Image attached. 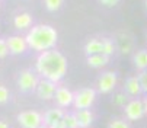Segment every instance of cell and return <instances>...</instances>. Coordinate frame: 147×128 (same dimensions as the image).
<instances>
[{"label": "cell", "instance_id": "603a6c76", "mask_svg": "<svg viewBox=\"0 0 147 128\" xmlns=\"http://www.w3.org/2000/svg\"><path fill=\"white\" fill-rule=\"evenodd\" d=\"M9 99H10V93H9L7 88H6V86H2V84H0V105L7 103V102H9Z\"/></svg>", "mask_w": 147, "mask_h": 128}, {"label": "cell", "instance_id": "9c48e42d", "mask_svg": "<svg viewBox=\"0 0 147 128\" xmlns=\"http://www.w3.org/2000/svg\"><path fill=\"white\" fill-rule=\"evenodd\" d=\"M54 102L58 108L66 109L69 106H73L74 102V92H71L69 88L66 86H58L55 90V96H54Z\"/></svg>", "mask_w": 147, "mask_h": 128}, {"label": "cell", "instance_id": "4dcf8cb0", "mask_svg": "<svg viewBox=\"0 0 147 128\" xmlns=\"http://www.w3.org/2000/svg\"><path fill=\"white\" fill-rule=\"evenodd\" d=\"M41 128H50V127H47V125H42V127H41Z\"/></svg>", "mask_w": 147, "mask_h": 128}, {"label": "cell", "instance_id": "2e32d148", "mask_svg": "<svg viewBox=\"0 0 147 128\" xmlns=\"http://www.w3.org/2000/svg\"><path fill=\"white\" fill-rule=\"evenodd\" d=\"M102 53V38H92L85 44V54L93 55Z\"/></svg>", "mask_w": 147, "mask_h": 128}, {"label": "cell", "instance_id": "ac0fdd59", "mask_svg": "<svg viewBox=\"0 0 147 128\" xmlns=\"http://www.w3.org/2000/svg\"><path fill=\"white\" fill-rule=\"evenodd\" d=\"M115 44H117V47L121 50L122 54H128V53L131 51V47H133L131 38H130V35H127V34H121V35L118 36V39H117Z\"/></svg>", "mask_w": 147, "mask_h": 128}, {"label": "cell", "instance_id": "d4e9b609", "mask_svg": "<svg viewBox=\"0 0 147 128\" xmlns=\"http://www.w3.org/2000/svg\"><path fill=\"white\" fill-rule=\"evenodd\" d=\"M127 102H128V98H127V95H125V93H117L114 96V103L118 105V106H125V105H127Z\"/></svg>", "mask_w": 147, "mask_h": 128}, {"label": "cell", "instance_id": "277c9868", "mask_svg": "<svg viewBox=\"0 0 147 128\" xmlns=\"http://www.w3.org/2000/svg\"><path fill=\"white\" fill-rule=\"evenodd\" d=\"M96 100V90L92 88H83L77 92H74V109H90L92 105Z\"/></svg>", "mask_w": 147, "mask_h": 128}, {"label": "cell", "instance_id": "d6986e66", "mask_svg": "<svg viewBox=\"0 0 147 128\" xmlns=\"http://www.w3.org/2000/svg\"><path fill=\"white\" fill-rule=\"evenodd\" d=\"M117 50V44L111 38H102V54L105 55H112Z\"/></svg>", "mask_w": 147, "mask_h": 128}, {"label": "cell", "instance_id": "7c38bea8", "mask_svg": "<svg viewBox=\"0 0 147 128\" xmlns=\"http://www.w3.org/2000/svg\"><path fill=\"white\" fill-rule=\"evenodd\" d=\"M124 90L127 95L133 96V98H137L138 95L143 93V89H141V84H140V80L137 76H131L125 80L124 83Z\"/></svg>", "mask_w": 147, "mask_h": 128}, {"label": "cell", "instance_id": "5b68a950", "mask_svg": "<svg viewBox=\"0 0 147 128\" xmlns=\"http://www.w3.org/2000/svg\"><path fill=\"white\" fill-rule=\"evenodd\" d=\"M18 124L22 128H41L44 125L42 114L34 109H26L18 114Z\"/></svg>", "mask_w": 147, "mask_h": 128}, {"label": "cell", "instance_id": "e0dca14e", "mask_svg": "<svg viewBox=\"0 0 147 128\" xmlns=\"http://www.w3.org/2000/svg\"><path fill=\"white\" fill-rule=\"evenodd\" d=\"M133 64L140 71L147 70V50H138L133 57Z\"/></svg>", "mask_w": 147, "mask_h": 128}, {"label": "cell", "instance_id": "ba28073f", "mask_svg": "<svg viewBox=\"0 0 147 128\" xmlns=\"http://www.w3.org/2000/svg\"><path fill=\"white\" fill-rule=\"evenodd\" d=\"M57 83L55 82H51L48 79H42L41 77L39 79V83H38V86H36V96L39 99H42V100H51L54 99L55 96V90H57Z\"/></svg>", "mask_w": 147, "mask_h": 128}, {"label": "cell", "instance_id": "cb8c5ba5", "mask_svg": "<svg viewBox=\"0 0 147 128\" xmlns=\"http://www.w3.org/2000/svg\"><path fill=\"white\" fill-rule=\"evenodd\" d=\"M137 77H138V80H140V84H141L143 93H147V70L138 71Z\"/></svg>", "mask_w": 147, "mask_h": 128}, {"label": "cell", "instance_id": "30bf717a", "mask_svg": "<svg viewBox=\"0 0 147 128\" xmlns=\"http://www.w3.org/2000/svg\"><path fill=\"white\" fill-rule=\"evenodd\" d=\"M7 42V47H9V53L13 55H19V54H24L29 47H28V42L25 39V36H19V35H12L6 39Z\"/></svg>", "mask_w": 147, "mask_h": 128}, {"label": "cell", "instance_id": "3957f363", "mask_svg": "<svg viewBox=\"0 0 147 128\" xmlns=\"http://www.w3.org/2000/svg\"><path fill=\"white\" fill-rule=\"evenodd\" d=\"M39 74L36 71H32L31 69H25L22 70L18 77H16V84H18V89L22 92V93H31V92H35L36 90V86L39 83V79L38 77Z\"/></svg>", "mask_w": 147, "mask_h": 128}, {"label": "cell", "instance_id": "4316f807", "mask_svg": "<svg viewBox=\"0 0 147 128\" xmlns=\"http://www.w3.org/2000/svg\"><path fill=\"white\" fill-rule=\"evenodd\" d=\"M99 3L103 5V6H107V7H114L119 3V0H99Z\"/></svg>", "mask_w": 147, "mask_h": 128}, {"label": "cell", "instance_id": "484cf974", "mask_svg": "<svg viewBox=\"0 0 147 128\" xmlns=\"http://www.w3.org/2000/svg\"><path fill=\"white\" fill-rule=\"evenodd\" d=\"M9 54V47H7V42L6 39L0 38V58H5Z\"/></svg>", "mask_w": 147, "mask_h": 128}, {"label": "cell", "instance_id": "f1b7e54d", "mask_svg": "<svg viewBox=\"0 0 147 128\" xmlns=\"http://www.w3.org/2000/svg\"><path fill=\"white\" fill-rule=\"evenodd\" d=\"M0 128H9L7 122H6V121H2V119H0Z\"/></svg>", "mask_w": 147, "mask_h": 128}, {"label": "cell", "instance_id": "7402d4cb", "mask_svg": "<svg viewBox=\"0 0 147 128\" xmlns=\"http://www.w3.org/2000/svg\"><path fill=\"white\" fill-rule=\"evenodd\" d=\"M108 128H130V124L128 121H125L122 118H114L109 121Z\"/></svg>", "mask_w": 147, "mask_h": 128}, {"label": "cell", "instance_id": "83f0119b", "mask_svg": "<svg viewBox=\"0 0 147 128\" xmlns=\"http://www.w3.org/2000/svg\"><path fill=\"white\" fill-rule=\"evenodd\" d=\"M50 128H66V125H64V122H63V119H61V121H58L57 124H54V125L50 127Z\"/></svg>", "mask_w": 147, "mask_h": 128}, {"label": "cell", "instance_id": "f546056e", "mask_svg": "<svg viewBox=\"0 0 147 128\" xmlns=\"http://www.w3.org/2000/svg\"><path fill=\"white\" fill-rule=\"evenodd\" d=\"M143 102H144V108H146V115H147V93H146V96H144Z\"/></svg>", "mask_w": 147, "mask_h": 128}, {"label": "cell", "instance_id": "44dd1931", "mask_svg": "<svg viewBox=\"0 0 147 128\" xmlns=\"http://www.w3.org/2000/svg\"><path fill=\"white\" fill-rule=\"evenodd\" d=\"M63 2H64V0H44V5H45L48 12H57V10L61 9Z\"/></svg>", "mask_w": 147, "mask_h": 128}, {"label": "cell", "instance_id": "ffe728a7", "mask_svg": "<svg viewBox=\"0 0 147 128\" xmlns=\"http://www.w3.org/2000/svg\"><path fill=\"white\" fill-rule=\"evenodd\" d=\"M63 122H64L66 128H79L77 118H76L74 112H66L64 117H63Z\"/></svg>", "mask_w": 147, "mask_h": 128}, {"label": "cell", "instance_id": "7a4b0ae2", "mask_svg": "<svg viewBox=\"0 0 147 128\" xmlns=\"http://www.w3.org/2000/svg\"><path fill=\"white\" fill-rule=\"evenodd\" d=\"M25 39L29 48H32L36 53H44L55 47L58 41V34L54 26L47 24H39V25H34L26 32Z\"/></svg>", "mask_w": 147, "mask_h": 128}, {"label": "cell", "instance_id": "8fae6325", "mask_svg": "<svg viewBox=\"0 0 147 128\" xmlns=\"http://www.w3.org/2000/svg\"><path fill=\"white\" fill-rule=\"evenodd\" d=\"M66 111L58 108V106H55V108H51L48 111H45L42 114V121H44V125L47 127H53L54 124H57L58 121L63 119V117H64Z\"/></svg>", "mask_w": 147, "mask_h": 128}, {"label": "cell", "instance_id": "5bb4252c", "mask_svg": "<svg viewBox=\"0 0 147 128\" xmlns=\"http://www.w3.org/2000/svg\"><path fill=\"white\" fill-rule=\"evenodd\" d=\"M74 114L77 118L79 128H90V125L93 124V119H95V115L90 109H79Z\"/></svg>", "mask_w": 147, "mask_h": 128}, {"label": "cell", "instance_id": "52a82bcc", "mask_svg": "<svg viewBox=\"0 0 147 128\" xmlns=\"http://www.w3.org/2000/svg\"><path fill=\"white\" fill-rule=\"evenodd\" d=\"M118 82V76L115 71H103L99 77H98V92L99 93H111Z\"/></svg>", "mask_w": 147, "mask_h": 128}, {"label": "cell", "instance_id": "1f68e13d", "mask_svg": "<svg viewBox=\"0 0 147 128\" xmlns=\"http://www.w3.org/2000/svg\"><path fill=\"white\" fill-rule=\"evenodd\" d=\"M146 7H147V0H146Z\"/></svg>", "mask_w": 147, "mask_h": 128}, {"label": "cell", "instance_id": "8992f818", "mask_svg": "<svg viewBox=\"0 0 147 128\" xmlns=\"http://www.w3.org/2000/svg\"><path fill=\"white\" fill-rule=\"evenodd\" d=\"M124 114L125 118L128 121H138L146 115V108H144V102L143 99L133 98L127 102V105L124 106Z\"/></svg>", "mask_w": 147, "mask_h": 128}, {"label": "cell", "instance_id": "4fadbf2b", "mask_svg": "<svg viewBox=\"0 0 147 128\" xmlns=\"http://www.w3.org/2000/svg\"><path fill=\"white\" fill-rule=\"evenodd\" d=\"M32 16L28 13V12H22V13H18L13 19V24H15V28L18 31H25V29H31L34 25H32Z\"/></svg>", "mask_w": 147, "mask_h": 128}, {"label": "cell", "instance_id": "6da1fadb", "mask_svg": "<svg viewBox=\"0 0 147 128\" xmlns=\"http://www.w3.org/2000/svg\"><path fill=\"white\" fill-rule=\"evenodd\" d=\"M35 70L39 74V77L58 83L64 79L67 73V60L63 55V53L53 48L38 54Z\"/></svg>", "mask_w": 147, "mask_h": 128}, {"label": "cell", "instance_id": "9a60e30c", "mask_svg": "<svg viewBox=\"0 0 147 128\" xmlns=\"http://www.w3.org/2000/svg\"><path fill=\"white\" fill-rule=\"evenodd\" d=\"M88 66L93 67V69H102L105 67L107 64L109 63V55H105V54H93V55H88L86 58Z\"/></svg>", "mask_w": 147, "mask_h": 128}]
</instances>
